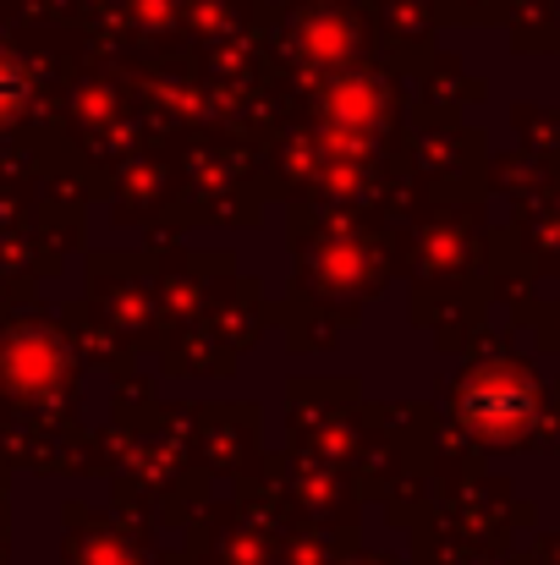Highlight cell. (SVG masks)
<instances>
[{
  "label": "cell",
  "instance_id": "1",
  "mask_svg": "<svg viewBox=\"0 0 560 565\" xmlns=\"http://www.w3.org/2000/svg\"><path fill=\"white\" fill-rule=\"evenodd\" d=\"M22 105V83H11V77H0V116H11Z\"/></svg>",
  "mask_w": 560,
  "mask_h": 565
}]
</instances>
